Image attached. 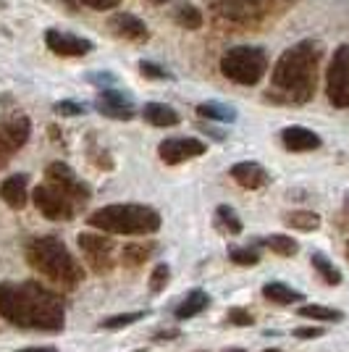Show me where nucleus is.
Wrapping results in <instances>:
<instances>
[{"instance_id": "obj_1", "label": "nucleus", "mask_w": 349, "mask_h": 352, "mask_svg": "<svg viewBox=\"0 0 349 352\" xmlns=\"http://www.w3.org/2000/svg\"><path fill=\"white\" fill-rule=\"evenodd\" d=\"M0 316L19 329L32 331H60L66 313L58 294L40 287L37 281H3L0 284Z\"/></svg>"}, {"instance_id": "obj_2", "label": "nucleus", "mask_w": 349, "mask_h": 352, "mask_svg": "<svg viewBox=\"0 0 349 352\" xmlns=\"http://www.w3.org/2000/svg\"><path fill=\"white\" fill-rule=\"evenodd\" d=\"M318 45L310 40L297 43L281 53L271 74V82H273V92L284 103H307L313 98L315 82H318Z\"/></svg>"}, {"instance_id": "obj_3", "label": "nucleus", "mask_w": 349, "mask_h": 352, "mask_svg": "<svg viewBox=\"0 0 349 352\" xmlns=\"http://www.w3.org/2000/svg\"><path fill=\"white\" fill-rule=\"evenodd\" d=\"M27 261L37 268L45 279H50L60 289H74L85 279V268L76 263L69 248L58 236H37L27 245Z\"/></svg>"}, {"instance_id": "obj_4", "label": "nucleus", "mask_w": 349, "mask_h": 352, "mask_svg": "<svg viewBox=\"0 0 349 352\" xmlns=\"http://www.w3.org/2000/svg\"><path fill=\"white\" fill-rule=\"evenodd\" d=\"M89 226L108 234H155L160 229V213L147 206L118 203L105 206L89 216Z\"/></svg>"}, {"instance_id": "obj_5", "label": "nucleus", "mask_w": 349, "mask_h": 352, "mask_svg": "<svg viewBox=\"0 0 349 352\" xmlns=\"http://www.w3.org/2000/svg\"><path fill=\"white\" fill-rule=\"evenodd\" d=\"M268 72V56L262 47H249V45H239L223 53L221 58V74L226 79H232L236 85H258Z\"/></svg>"}, {"instance_id": "obj_6", "label": "nucleus", "mask_w": 349, "mask_h": 352, "mask_svg": "<svg viewBox=\"0 0 349 352\" xmlns=\"http://www.w3.org/2000/svg\"><path fill=\"white\" fill-rule=\"evenodd\" d=\"M326 95L334 108H349V45H339L326 74Z\"/></svg>"}, {"instance_id": "obj_7", "label": "nucleus", "mask_w": 349, "mask_h": 352, "mask_svg": "<svg viewBox=\"0 0 349 352\" xmlns=\"http://www.w3.org/2000/svg\"><path fill=\"white\" fill-rule=\"evenodd\" d=\"M32 134V124L27 116H14L0 121V168H5L11 158L27 145Z\"/></svg>"}, {"instance_id": "obj_8", "label": "nucleus", "mask_w": 349, "mask_h": 352, "mask_svg": "<svg viewBox=\"0 0 349 352\" xmlns=\"http://www.w3.org/2000/svg\"><path fill=\"white\" fill-rule=\"evenodd\" d=\"M79 250L87 265L95 274H111L113 271V239L102 234H79Z\"/></svg>"}, {"instance_id": "obj_9", "label": "nucleus", "mask_w": 349, "mask_h": 352, "mask_svg": "<svg viewBox=\"0 0 349 352\" xmlns=\"http://www.w3.org/2000/svg\"><path fill=\"white\" fill-rule=\"evenodd\" d=\"M32 200L37 210L43 213L45 219L50 221H69L74 219V200L66 197L60 190H56L53 184H43L32 192Z\"/></svg>"}, {"instance_id": "obj_10", "label": "nucleus", "mask_w": 349, "mask_h": 352, "mask_svg": "<svg viewBox=\"0 0 349 352\" xmlns=\"http://www.w3.org/2000/svg\"><path fill=\"white\" fill-rule=\"evenodd\" d=\"M45 176H47V182H50L56 190H60L66 197H71L74 203H85V200H89V195H92L87 184L74 174L71 166H66V163H60V161L50 163Z\"/></svg>"}, {"instance_id": "obj_11", "label": "nucleus", "mask_w": 349, "mask_h": 352, "mask_svg": "<svg viewBox=\"0 0 349 352\" xmlns=\"http://www.w3.org/2000/svg\"><path fill=\"white\" fill-rule=\"evenodd\" d=\"M203 153H205V142L194 140V137H171V140H163L158 145L160 161L168 163V166L200 158Z\"/></svg>"}, {"instance_id": "obj_12", "label": "nucleus", "mask_w": 349, "mask_h": 352, "mask_svg": "<svg viewBox=\"0 0 349 352\" xmlns=\"http://www.w3.org/2000/svg\"><path fill=\"white\" fill-rule=\"evenodd\" d=\"M273 0H218V14L229 16L234 21L249 24L255 19L268 14Z\"/></svg>"}, {"instance_id": "obj_13", "label": "nucleus", "mask_w": 349, "mask_h": 352, "mask_svg": "<svg viewBox=\"0 0 349 352\" xmlns=\"http://www.w3.org/2000/svg\"><path fill=\"white\" fill-rule=\"evenodd\" d=\"M45 43L47 47L56 53V56H87L92 50V43L85 40V37H76V34H69V32L60 30H50L45 34Z\"/></svg>"}, {"instance_id": "obj_14", "label": "nucleus", "mask_w": 349, "mask_h": 352, "mask_svg": "<svg viewBox=\"0 0 349 352\" xmlns=\"http://www.w3.org/2000/svg\"><path fill=\"white\" fill-rule=\"evenodd\" d=\"M95 108L111 118H121V121H129L134 116V103H131L129 95L118 92V89H100V98L95 100Z\"/></svg>"}, {"instance_id": "obj_15", "label": "nucleus", "mask_w": 349, "mask_h": 352, "mask_svg": "<svg viewBox=\"0 0 349 352\" xmlns=\"http://www.w3.org/2000/svg\"><path fill=\"white\" fill-rule=\"evenodd\" d=\"M108 27H111V32H113L116 37H124V40H131V43H145L147 37H150L145 21H139L137 16H131V14L111 16Z\"/></svg>"}, {"instance_id": "obj_16", "label": "nucleus", "mask_w": 349, "mask_h": 352, "mask_svg": "<svg viewBox=\"0 0 349 352\" xmlns=\"http://www.w3.org/2000/svg\"><path fill=\"white\" fill-rule=\"evenodd\" d=\"M232 176H234V182H236L239 187H245V190H260V187H265V184L271 182L268 171L262 168L260 163H252V161L236 163L232 168Z\"/></svg>"}, {"instance_id": "obj_17", "label": "nucleus", "mask_w": 349, "mask_h": 352, "mask_svg": "<svg viewBox=\"0 0 349 352\" xmlns=\"http://www.w3.org/2000/svg\"><path fill=\"white\" fill-rule=\"evenodd\" d=\"M281 142L291 153H307V150L320 147V137L313 129H305V126H286L281 132Z\"/></svg>"}, {"instance_id": "obj_18", "label": "nucleus", "mask_w": 349, "mask_h": 352, "mask_svg": "<svg viewBox=\"0 0 349 352\" xmlns=\"http://www.w3.org/2000/svg\"><path fill=\"white\" fill-rule=\"evenodd\" d=\"M27 176L24 174H16V176H8L3 184H0V197H3V203L8 208H16V210H21V208L27 206Z\"/></svg>"}, {"instance_id": "obj_19", "label": "nucleus", "mask_w": 349, "mask_h": 352, "mask_svg": "<svg viewBox=\"0 0 349 352\" xmlns=\"http://www.w3.org/2000/svg\"><path fill=\"white\" fill-rule=\"evenodd\" d=\"M142 116H145V121L153 124V126H176V124L181 121L179 111L166 103H147L145 108H142Z\"/></svg>"}, {"instance_id": "obj_20", "label": "nucleus", "mask_w": 349, "mask_h": 352, "mask_svg": "<svg viewBox=\"0 0 349 352\" xmlns=\"http://www.w3.org/2000/svg\"><path fill=\"white\" fill-rule=\"evenodd\" d=\"M207 305H210V297H207L203 289H194V292H190L181 302H179L176 318H194V316H200Z\"/></svg>"}, {"instance_id": "obj_21", "label": "nucleus", "mask_w": 349, "mask_h": 352, "mask_svg": "<svg viewBox=\"0 0 349 352\" xmlns=\"http://www.w3.org/2000/svg\"><path fill=\"white\" fill-rule=\"evenodd\" d=\"M262 294H265V300H271L276 305H291V302L302 300V294L297 292V289H291L289 284H281V281H268L262 287Z\"/></svg>"}, {"instance_id": "obj_22", "label": "nucleus", "mask_w": 349, "mask_h": 352, "mask_svg": "<svg viewBox=\"0 0 349 352\" xmlns=\"http://www.w3.org/2000/svg\"><path fill=\"white\" fill-rule=\"evenodd\" d=\"M174 19H176V24H179V27H184V30H190V32L200 30V27H203V21H205L203 14H200V8H197V6H192V3H179V6H176Z\"/></svg>"}, {"instance_id": "obj_23", "label": "nucleus", "mask_w": 349, "mask_h": 352, "mask_svg": "<svg viewBox=\"0 0 349 352\" xmlns=\"http://www.w3.org/2000/svg\"><path fill=\"white\" fill-rule=\"evenodd\" d=\"M284 221H286V226L300 229V232H315L320 226V216L313 210H291V213H286Z\"/></svg>"}, {"instance_id": "obj_24", "label": "nucleus", "mask_w": 349, "mask_h": 352, "mask_svg": "<svg viewBox=\"0 0 349 352\" xmlns=\"http://www.w3.org/2000/svg\"><path fill=\"white\" fill-rule=\"evenodd\" d=\"M310 261H313V268H315L320 276H323V281H326V284H331V287L341 284V271H339V268H336V265L331 263V261H328L323 252H313V258H310Z\"/></svg>"}, {"instance_id": "obj_25", "label": "nucleus", "mask_w": 349, "mask_h": 352, "mask_svg": "<svg viewBox=\"0 0 349 352\" xmlns=\"http://www.w3.org/2000/svg\"><path fill=\"white\" fill-rule=\"evenodd\" d=\"M150 255H153V245H126V248L121 250V261H124V265H129V268L142 265Z\"/></svg>"}, {"instance_id": "obj_26", "label": "nucleus", "mask_w": 349, "mask_h": 352, "mask_svg": "<svg viewBox=\"0 0 349 352\" xmlns=\"http://www.w3.org/2000/svg\"><path fill=\"white\" fill-rule=\"evenodd\" d=\"M265 248H271L276 255H284V258H291V255H297V250H300V245L291 239V236L286 234H271L265 242H262Z\"/></svg>"}, {"instance_id": "obj_27", "label": "nucleus", "mask_w": 349, "mask_h": 352, "mask_svg": "<svg viewBox=\"0 0 349 352\" xmlns=\"http://www.w3.org/2000/svg\"><path fill=\"white\" fill-rule=\"evenodd\" d=\"M216 219H218V226L226 234H242V219L236 216L234 208L221 206L218 210H216Z\"/></svg>"}, {"instance_id": "obj_28", "label": "nucleus", "mask_w": 349, "mask_h": 352, "mask_svg": "<svg viewBox=\"0 0 349 352\" xmlns=\"http://www.w3.org/2000/svg\"><path fill=\"white\" fill-rule=\"evenodd\" d=\"M197 113L203 118H216V121H234L236 111L232 105H221V103H203L197 108Z\"/></svg>"}, {"instance_id": "obj_29", "label": "nucleus", "mask_w": 349, "mask_h": 352, "mask_svg": "<svg viewBox=\"0 0 349 352\" xmlns=\"http://www.w3.org/2000/svg\"><path fill=\"white\" fill-rule=\"evenodd\" d=\"M300 316L313 318V321H341V313L336 308H328V305H302Z\"/></svg>"}, {"instance_id": "obj_30", "label": "nucleus", "mask_w": 349, "mask_h": 352, "mask_svg": "<svg viewBox=\"0 0 349 352\" xmlns=\"http://www.w3.org/2000/svg\"><path fill=\"white\" fill-rule=\"evenodd\" d=\"M142 318H145V310H139V313H121V316H111V318H105L100 329H108V331H116V329L131 326V323L142 321Z\"/></svg>"}, {"instance_id": "obj_31", "label": "nucleus", "mask_w": 349, "mask_h": 352, "mask_svg": "<svg viewBox=\"0 0 349 352\" xmlns=\"http://www.w3.org/2000/svg\"><path fill=\"white\" fill-rule=\"evenodd\" d=\"M229 258H232L236 265H258L260 263V252L252 248H234L229 252Z\"/></svg>"}, {"instance_id": "obj_32", "label": "nucleus", "mask_w": 349, "mask_h": 352, "mask_svg": "<svg viewBox=\"0 0 349 352\" xmlns=\"http://www.w3.org/2000/svg\"><path fill=\"white\" fill-rule=\"evenodd\" d=\"M168 279H171V268L166 263H158L153 268V274H150V289L155 294L163 292V287L168 284Z\"/></svg>"}, {"instance_id": "obj_33", "label": "nucleus", "mask_w": 349, "mask_h": 352, "mask_svg": "<svg viewBox=\"0 0 349 352\" xmlns=\"http://www.w3.org/2000/svg\"><path fill=\"white\" fill-rule=\"evenodd\" d=\"M71 8H92V11H111V8H116L121 0H66Z\"/></svg>"}, {"instance_id": "obj_34", "label": "nucleus", "mask_w": 349, "mask_h": 352, "mask_svg": "<svg viewBox=\"0 0 349 352\" xmlns=\"http://www.w3.org/2000/svg\"><path fill=\"white\" fill-rule=\"evenodd\" d=\"M252 316H249L245 308H232L229 310V323H234V326H252Z\"/></svg>"}, {"instance_id": "obj_35", "label": "nucleus", "mask_w": 349, "mask_h": 352, "mask_svg": "<svg viewBox=\"0 0 349 352\" xmlns=\"http://www.w3.org/2000/svg\"><path fill=\"white\" fill-rule=\"evenodd\" d=\"M139 72L145 74V76H153V79H171V74L163 72L160 66L150 63V60H142V63H139Z\"/></svg>"}, {"instance_id": "obj_36", "label": "nucleus", "mask_w": 349, "mask_h": 352, "mask_svg": "<svg viewBox=\"0 0 349 352\" xmlns=\"http://www.w3.org/2000/svg\"><path fill=\"white\" fill-rule=\"evenodd\" d=\"M56 111L63 113V116H79L85 108H82L79 103H71V100H63V103H56Z\"/></svg>"}, {"instance_id": "obj_37", "label": "nucleus", "mask_w": 349, "mask_h": 352, "mask_svg": "<svg viewBox=\"0 0 349 352\" xmlns=\"http://www.w3.org/2000/svg\"><path fill=\"white\" fill-rule=\"evenodd\" d=\"M320 334H323V329H313V326L294 329V337H300V339H313V337H320Z\"/></svg>"}, {"instance_id": "obj_38", "label": "nucleus", "mask_w": 349, "mask_h": 352, "mask_svg": "<svg viewBox=\"0 0 349 352\" xmlns=\"http://www.w3.org/2000/svg\"><path fill=\"white\" fill-rule=\"evenodd\" d=\"M16 352H56V347H27V350H16Z\"/></svg>"}, {"instance_id": "obj_39", "label": "nucleus", "mask_w": 349, "mask_h": 352, "mask_svg": "<svg viewBox=\"0 0 349 352\" xmlns=\"http://www.w3.org/2000/svg\"><path fill=\"white\" fill-rule=\"evenodd\" d=\"M226 352H245V350H239V347H232V350H226Z\"/></svg>"}, {"instance_id": "obj_40", "label": "nucleus", "mask_w": 349, "mask_h": 352, "mask_svg": "<svg viewBox=\"0 0 349 352\" xmlns=\"http://www.w3.org/2000/svg\"><path fill=\"white\" fill-rule=\"evenodd\" d=\"M150 3H158V6H160V3H166V0H150Z\"/></svg>"}, {"instance_id": "obj_41", "label": "nucleus", "mask_w": 349, "mask_h": 352, "mask_svg": "<svg viewBox=\"0 0 349 352\" xmlns=\"http://www.w3.org/2000/svg\"><path fill=\"white\" fill-rule=\"evenodd\" d=\"M347 210H349V195H347Z\"/></svg>"}, {"instance_id": "obj_42", "label": "nucleus", "mask_w": 349, "mask_h": 352, "mask_svg": "<svg viewBox=\"0 0 349 352\" xmlns=\"http://www.w3.org/2000/svg\"><path fill=\"white\" fill-rule=\"evenodd\" d=\"M265 352H281V350H265Z\"/></svg>"}, {"instance_id": "obj_43", "label": "nucleus", "mask_w": 349, "mask_h": 352, "mask_svg": "<svg viewBox=\"0 0 349 352\" xmlns=\"http://www.w3.org/2000/svg\"><path fill=\"white\" fill-rule=\"evenodd\" d=\"M347 255H349V242H347Z\"/></svg>"}]
</instances>
